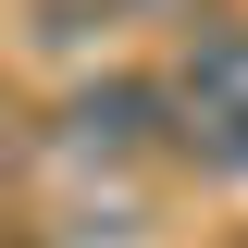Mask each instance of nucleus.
<instances>
[{
  "instance_id": "f03ea898",
  "label": "nucleus",
  "mask_w": 248,
  "mask_h": 248,
  "mask_svg": "<svg viewBox=\"0 0 248 248\" xmlns=\"http://www.w3.org/2000/svg\"><path fill=\"white\" fill-rule=\"evenodd\" d=\"M236 248H248V236H236Z\"/></svg>"
},
{
  "instance_id": "f257e3e1",
  "label": "nucleus",
  "mask_w": 248,
  "mask_h": 248,
  "mask_svg": "<svg viewBox=\"0 0 248 248\" xmlns=\"http://www.w3.org/2000/svg\"><path fill=\"white\" fill-rule=\"evenodd\" d=\"M186 112H248V25L236 13L186 37Z\"/></svg>"
}]
</instances>
